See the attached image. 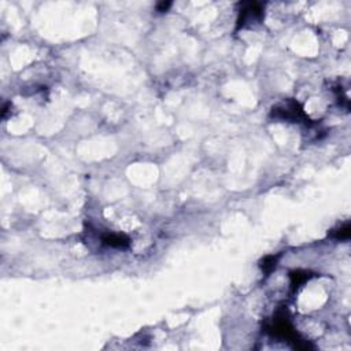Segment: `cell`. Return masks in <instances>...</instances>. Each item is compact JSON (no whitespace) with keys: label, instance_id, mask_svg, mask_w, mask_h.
<instances>
[{"label":"cell","instance_id":"7","mask_svg":"<svg viewBox=\"0 0 351 351\" xmlns=\"http://www.w3.org/2000/svg\"><path fill=\"white\" fill-rule=\"evenodd\" d=\"M351 235V226L348 224L339 228L338 231H335V233L332 235V237H335L336 240H347Z\"/></svg>","mask_w":351,"mask_h":351},{"label":"cell","instance_id":"2","mask_svg":"<svg viewBox=\"0 0 351 351\" xmlns=\"http://www.w3.org/2000/svg\"><path fill=\"white\" fill-rule=\"evenodd\" d=\"M271 117L290 122H309V117L306 115L299 103L295 102L294 99H287L273 107Z\"/></svg>","mask_w":351,"mask_h":351},{"label":"cell","instance_id":"4","mask_svg":"<svg viewBox=\"0 0 351 351\" xmlns=\"http://www.w3.org/2000/svg\"><path fill=\"white\" fill-rule=\"evenodd\" d=\"M102 241L103 244L110 245L114 249H125L131 243L129 237L123 233H106V235H103Z\"/></svg>","mask_w":351,"mask_h":351},{"label":"cell","instance_id":"3","mask_svg":"<svg viewBox=\"0 0 351 351\" xmlns=\"http://www.w3.org/2000/svg\"><path fill=\"white\" fill-rule=\"evenodd\" d=\"M263 17V6L257 2H250L244 3L240 10V15L237 19V28H244V26L259 22Z\"/></svg>","mask_w":351,"mask_h":351},{"label":"cell","instance_id":"8","mask_svg":"<svg viewBox=\"0 0 351 351\" xmlns=\"http://www.w3.org/2000/svg\"><path fill=\"white\" fill-rule=\"evenodd\" d=\"M170 6H172V3H170V2H166V3L165 2H162V3H159V5H158L157 9H158V11L163 13V11H168V10H169Z\"/></svg>","mask_w":351,"mask_h":351},{"label":"cell","instance_id":"6","mask_svg":"<svg viewBox=\"0 0 351 351\" xmlns=\"http://www.w3.org/2000/svg\"><path fill=\"white\" fill-rule=\"evenodd\" d=\"M280 255H267L265 258L261 261V269H262L266 275H271L272 272L275 271L276 266H277V262H279Z\"/></svg>","mask_w":351,"mask_h":351},{"label":"cell","instance_id":"1","mask_svg":"<svg viewBox=\"0 0 351 351\" xmlns=\"http://www.w3.org/2000/svg\"><path fill=\"white\" fill-rule=\"evenodd\" d=\"M266 331L276 338L284 339L288 343H291L292 347L296 350H312L313 348L309 342L303 340L299 334L294 329L285 312H277L275 317L272 318V321L266 325Z\"/></svg>","mask_w":351,"mask_h":351},{"label":"cell","instance_id":"5","mask_svg":"<svg viewBox=\"0 0 351 351\" xmlns=\"http://www.w3.org/2000/svg\"><path fill=\"white\" fill-rule=\"evenodd\" d=\"M313 277V273L307 271H292L290 273V279H291V287L292 290H298L300 285L303 284Z\"/></svg>","mask_w":351,"mask_h":351}]
</instances>
